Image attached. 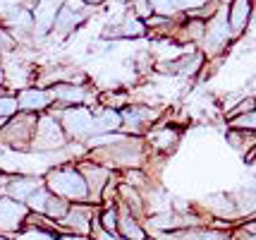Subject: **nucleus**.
Returning a JSON list of instances; mask_svg holds the SVG:
<instances>
[{
    "instance_id": "f257e3e1",
    "label": "nucleus",
    "mask_w": 256,
    "mask_h": 240,
    "mask_svg": "<svg viewBox=\"0 0 256 240\" xmlns=\"http://www.w3.org/2000/svg\"><path fill=\"white\" fill-rule=\"evenodd\" d=\"M44 183L53 194L62 197L72 204L89 202V187L77 163H56L44 173Z\"/></svg>"
},
{
    "instance_id": "f03ea898",
    "label": "nucleus",
    "mask_w": 256,
    "mask_h": 240,
    "mask_svg": "<svg viewBox=\"0 0 256 240\" xmlns=\"http://www.w3.org/2000/svg\"><path fill=\"white\" fill-rule=\"evenodd\" d=\"M232 41L234 34L230 29V22H228V5H223L206 22V34H204V41L199 44V51L206 58H223Z\"/></svg>"
},
{
    "instance_id": "7ed1b4c3",
    "label": "nucleus",
    "mask_w": 256,
    "mask_h": 240,
    "mask_svg": "<svg viewBox=\"0 0 256 240\" xmlns=\"http://www.w3.org/2000/svg\"><path fill=\"white\" fill-rule=\"evenodd\" d=\"M166 108H156L148 103H130L120 111V132L130 137H144L151 127L163 118Z\"/></svg>"
},
{
    "instance_id": "20e7f679",
    "label": "nucleus",
    "mask_w": 256,
    "mask_h": 240,
    "mask_svg": "<svg viewBox=\"0 0 256 240\" xmlns=\"http://www.w3.org/2000/svg\"><path fill=\"white\" fill-rule=\"evenodd\" d=\"M36 123H38V115L36 113H20L5 120L2 127H0V144L14 149V151H32V137L34 130H36Z\"/></svg>"
},
{
    "instance_id": "39448f33",
    "label": "nucleus",
    "mask_w": 256,
    "mask_h": 240,
    "mask_svg": "<svg viewBox=\"0 0 256 240\" xmlns=\"http://www.w3.org/2000/svg\"><path fill=\"white\" fill-rule=\"evenodd\" d=\"M67 135L62 130V123L53 111L38 115V123H36V130H34L32 137V151H38V154H48V151H60L65 147Z\"/></svg>"
},
{
    "instance_id": "423d86ee",
    "label": "nucleus",
    "mask_w": 256,
    "mask_h": 240,
    "mask_svg": "<svg viewBox=\"0 0 256 240\" xmlns=\"http://www.w3.org/2000/svg\"><path fill=\"white\" fill-rule=\"evenodd\" d=\"M2 60V72H5V89L8 92H22L26 87H34L36 84V75H38V68H34L32 60L17 51H12L8 56L0 58Z\"/></svg>"
},
{
    "instance_id": "0eeeda50",
    "label": "nucleus",
    "mask_w": 256,
    "mask_h": 240,
    "mask_svg": "<svg viewBox=\"0 0 256 240\" xmlns=\"http://www.w3.org/2000/svg\"><path fill=\"white\" fill-rule=\"evenodd\" d=\"M178 123H168L166 118H160L156 125L144 135V142L148 147V154L154 156H168L178 149L180 139H182V130L175 127Z\"/></svg>"
},
{
    "instance_id": "6e6552de",
    "label": "nucleus",
    "mask_w": 256,
    "mask_h": 240,
    "mask_svg": "<svg viewBox=\"0 0 256 240\" xmlns=\"http://www.w3.org/2000/svg\"><path fill=\"white\" fill-rule=\"evenodd\" d=\"M91 12H94V8L86 5L84 0H65L60 12H58L56 27H53V34L50 36H58V39L70 36L74 29H79L82 24L89 22Z\"/></svg>"
},
{
    "instance_id": "1a4fd4ad",
    "label": "nucleus",
    "mask_w": 256,
    "mask_h": 240,
    "mask_svg": "<svg viewBox=\"0 0 256 240\" xmlns=\"http://www.w3.org/2000/svg\"><path fill=\"white\" fill-rule=\"evenodd\" d=\"M0 24L10 32L17 44L22 46L26 41H34V15L32 5H10L0 12Z\"/></svg>"
},
{
    "instance_id": "9d476101",
    "label": "nucleus",
    "mask_w": 256,
    "mask_h": 240,
    "mask_svg": "<svg viewBox=\"0 0 256 240\" xmlns=\"http://www.w3.org/2000/svg\"><path fill=\"white\" fill-rule=\"evenodd\" d=\"M98 209L100 206L89 204V202L72 204L70 206V211L65 214V218L58 221V226H60V230H62V235H91Z\"/></svg>"
},
{
    "instance_id": "9b49d317",
    "label": "nucleus",
    "mask_w": 256,
    "mask_h": 240,
    "mask_svg": "<svg viewBox=\"0 0 256 240\" xmlns=\"http://www.w3.org/2000/svg\"><path fill=\"white\" fill-rule=\"evenodd\" d=\"M26 216H29V206L24 202H17L8 194L0 197V233L2 235H20L26 228Z\"/></svg>"
},
{
    "instance_id": "f8f14e48",
    "label": "nucleus",
    "mask_w": 256,
    "mask_h": 240,
    "mask_svg": "<svg viewBox=\"0 0 256 240\" xmlns=\"http://www.w3.org/2000/svg\"><path fill=\"white\" fill-rule=\"evenodd\" d=\"M65 0H34L32 3V15H34V41L48 39L53 34L58 12L62 8Z\"/></svg>"
},
{
    "instance_id": "ddd939ff",
    "label": "nucleus",
    "mask_w": 256,
    "mask_h": 240,
    "mask_svg": "<svg viewBox=\"0 0 256 240\" xmlns=\"http://www.w3.org/2000/svg\"><path fill=\"white\" fill-rule=\"evenodd\" d=\"M77 168L82 171L84 180H86V187H89V204L100 206V192L118 171H110V168H106V166H100V163L91 159H82L77 163Z\"/></svg>"
},
{
    "instance_id": "4468645a",
    "label": "nucleus",
    "mask_w": 256,
    "mask_h": 240,
    "mask_svg": "<svg viewBox=\"0 0 256 240\" xmlns=\"http://www.w3.org/2000/svg\"><path fill=\"white\" fill-rule=\"evenodd\" d=\"M17 101H20V111L41 115L53 108V92H50V87L34 84V87H26L22 92H17Z\"/></svg>"
},
{
    "instance_id": "2eb2a0df",
    "label": "nucleus",
    "mask_w": 256,
    "mask_h": 240,
    "mask_svg": "<svg viewBox=\"0 0 256 240\" xmlns=\"http://www.w3.org/2000/svg\"><path fill=\"white\" fill-rule=\"evenodd\" d=\"M199 209L206 214L208 218H223V221H232V223H240L237 218V211H234V202L230 192H213L206 194L204 202L199 204Z\"/></svg>"
},
{
    "instance_id": "dca6fc26",
    "label": "nucleus",
    "mask_w": 256,
    "mask_h": 240,
    "mask_svg": "<svg viewBox=\"0 0 256 240\" xmlns=\"http://www.w3.org/2000/svg\"><path fill=\"white\" fill-rule=\"evenodd\" d=\"M44 175H32V173H12L8 185H5V194L17 199V202H24L32 197L38 187H44Z\"/></svg>"
},
{
    "instance_id": "f3484780",
    "label": "nucleus",
    "mask_w": 256,
    "mask_h": 240,
    "mask_svg": "<svg viewBox=\"0 0 256 240\" xmlns=\"http://www.w3.org/2000/svg\"><path fill=\"white\" fill-rule=\"evenodd\" d=\"M118 235L122 240H148V230L144 226V218H139L136 214H132L122 202H118Z\"/></svg>"
},
{
    "instance_id": "a211bd4d",
    "label": "nucleus",
    "mask_w": 256,
    "mask_h": 240,
    "mask_svg": "<svg viewBox=\"0 0 256 240\" xmlns=\"http://www.w3.org/2000/svg\"><path fill=\"white\" fill-rule=\"evenodd\" d=\"M254 17V0H230L228 3V22L234 39L246 32V27Z\"/></svg>"
},
{
    "instance_id": "6ab92c4d",
    "label": "nucleus",
    "mask_w": 256,
    "mask_h": 240,
    "mask_svg": "<svg viewBox=\"0 0 256 240\" xmlns=\"http://www.w3.org/2000/svg\"><path fill=\"white\" fill-rule=\"evenodd\" d=\"M132 103L130 89L127 87H108L98 92V106L100 108H110V111H122L124 106Z\"/></svg>"
},
{
    "instance_id": "aec40b11",
    "label": "nucleus",
    "mask_w": 256,
    "mask_h": 240,
    "mask_svg": "<svg viewBox=\"0 0 256 240\" xmlns=\"http://www.w3.org/2000/svg\"><path fill=\"white\" fill-rule=\"evenodd\" d=\"M232 202H234V211H237V218H254L256 216V190L254 187H240L234 190Z\"/></svg>"
},
{
    "instance_id": "412c9836",
    "label": "nucleus",
    "mask_w": 256,
    "mask_h": 240,
    "mask_svg": "<svg viewBox=\"0 0 256 240\" xmlns=\"http://www.w3.org/2000/svg\"><path fill=\"white\" fill-rule=\"evenodd\" d=\"M118 218H120L118 204L100 206L98 214H96V223H98V228H103L106 233H112V235H118Z\"/></svg>"
},
{
    "instance_id": "4be33fe9",
    "label": "nucleus",
    "mask_w": 256,
    "mask_h": 240,
    "mask_svg": "<svg viewBox=\"0 0 256 240\" xmlns=\"http://www.w3.org/2000/svg\"><path fill=\"white\" fill-rule=\"evenodd\" d=\"M70 206H72V202H67V199H62V197H58V194H48V199H46V206H44V214L48 218H53V221H62L65 218V214L70 211Z\"/></svg>"
},
{
    "instance_id": "5701e85b",
    "label": "nucleus",
    "mask_w": 256,
    "mask_h": 240,
    "mask_svg": "<svg viewBox=\"0 0 256 240\" xmlns=\"http://www.w3.org/2000/svg\"><path fill=\"white\" fill-rule=\"evenodd\" d=\"M20 113V101H17V94L8 92V89H0V120H10Z\"/></svg>"
},
{
    "instance_id": "b1692460",
    "label": "nucleus",
    "mask_w": 256,
    "mask_h": 240,
    "mask_svg": "<svg viewBox=\"0 0 256 240\" xmlns=\"http://www.w3.org/2000/svg\"><path fill=\"white\" fill-rule=\"evenodd\" d=\"M230 240H256V216L240 221V223L230 230Z\"/></svg>"
},
{
    "instance_id": "393cba45",
    "label": "nucleus",
    "mask_w": 256,
    "mask_h": 240,
    "mask_svg": "<svg viewBox=\"0 0 256 240\" xmlns=\"http://www.w3.org/2000/svg\"><path fill=\"white\" fill-rule=\"evenodd\" d=\"M228 127L256 132V111H249V113H244V115H237V118H232V120H228Z\"/></svg>"
},
{
    "instance_id": "a878e982",
    "label": "nucleus",
    "mask_w": 256,
    "mask_h": 240,
    "mask_svg": "<svg viewBox=\"0 0 256 240\" xmlns=\"http://www.w3.org/2000/svg\"><path fill=\"white\" fill-rule=\"evenodd\" d=\"M249 111H256V99H254V96H244L242 101L234 106V108H230V111H228V113H223V115H225V120H232V118H237V115H244V113H249Z\"/></svg>"
},
{
    "instance_id": "bb28decb",
    "label": "nucleus",
    "mask_w": 256,
    "mask_h": 240,
    "mask_svg": "<svg viewBox=\"0 0 256 240\" xmlns=\"http://www.w3.org/2000/svg\"><path fill=\"white\" fill-rule=\"evenodd\" d=\"M127 3V8L139 17V20H148L151 15H154V8H151V0H124Z\"/></svg>"
},
{
    "instance_id": "cd10ccee",
    "label": "nucleus",
    "mask_w": 256,
    "mask_h": 240,
    "mask_svg": "<svg viewBox=\"0 0 256 240\" xmlns=\"http://www.w3.org/2000/svg\"><path fill=\"white\" fill-rule=\"evenodd\" d=\"M154 15H166V17H178V0H151Z\"/></svg>"
},
{
    "instance_id": "c85d7f7f",
    "label": "nucleus",
    "mask_w": 256,
    "mask_h": 240,
    "mask_svg": "<svg viewBox=\"0 0 256 240\" xmlns=\"http://www.w3.org/2000/svg\"><path fill=\"white\" fill-rule=\"evenodd\" d=\"M20 48V44H17V39L0 24V58L8 56V53H12V51H17Z\"/></svg>"
},
{
    "instance_id": "c756f323",
    "label": "nucleus",
    "mask_w": 256,
    "mask_h": 240,
    "mask_svg": "<svg viewBox=\"0 0 256 240\" xmlns=\"http://www.w3.org/2000/svg\"><path fill=\"white\" fill-rule=\"evenodd\" d=\"M206 3H211V0H178V12L180 15H187V12H194L204 8Z\"/></svg>"
},
{
    "instance_id": "7c9ffc66",
    "label": "nucleus",
    "mask_w": 256,
    "mask_h": 240,
    "mask_svg": "<svg viewBox=\"0 0 256 240\" xmlns=\"http://www.w3.org/2000/svg\"><path fill=\"white\" fill-rule=\"evenodd\" d=\"M0 89H5V72H2V60H0Z\"/></svg>"
},
{
    "instance_id": "2f4dec72",
    "label": "nucleus",
    "mask_w": 256,
    "mask_h": 240,
    "mask_svg": "<svg viewBox=\"0 0 256 240\" xmlns=\"http://www.w3.org/2000/svg\"><path fill=\"white\" fill-rule=\"evenodd\" d=\"M0 240H10V238H8V235H2V233H0Z\"/></svg>"
},
{
    "instance_id": "473e14b6",
    "label": "nucleus",
    "mask_w": 256,
    "mask_h": 240,
    "mask_svg": "<svg viewBox=\"0 0 256 240\" xmlns=\"http://www.w3.org/2000/svg\"><path fill=\"white\" fill-rule=\"evenodd\" d=\"M2 123H5V120H0V127H2Z\"/></svg>"
},
{
    "instance_id": "72a5a7b5",
    "label": "nucleus",
    "mask_w": 256,
    "mask_h": 240,
    "mask_svg": "<svg viewBox=\"0 0 256 240\" xmlns=\"http://www.w3.org/2000/svg\"><path fill=\"white\" fill-rule=\"evenodd\" d=\"M0 197H2V192H0Z\"/></svg>"
},
{
    "instance_id": "f704fd0d",
    "label": "nucleus",
    "mask_w": 256,
    "mask_h": 240,
    "mask_svg": "<svg viewBox=\"0 0 256 240\" xmlns=\"http://www.w3.org/2000/svg\"><path fill=\"white\" fill-rule=\"evenodd\" d=\"M254 166H256V161H254Z\"/></svg>"
}]
</instances>
